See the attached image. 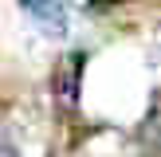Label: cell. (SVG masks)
Instances as JSON below:
<instances>
[{
	"mask_svg": "<svg viewBox=\"0 0 161 157\" xmlns=\"http://www.w3.org/2000/svg\"><path fill=\"white\" fill-rule=\"evenodd\" d=\"M138 141H142V149H149L153 157H161V106H153L146 114V122L138 126Z\"/></svg>",
	"mask_w": 161,
	"mask_h": 157,
	"instance_id": "cell-3",
	"label": "cell"
},
{
	"mask_svg": "<svg viewBox=\"0 0 161 157\" xmlns=\"http://www.w3.org/2000/svg\"><path fill=\"white\" fill-rule=\"evenodd\" d=\"M106 4H130V0H91V8H106Z\"/></svg>",
	"mask_w": 161,
	"mask_h": 157,
	"instance_id": "cell-4",
	"label": "cell"
},
{
	"mask_svg": "<svg viewBox=\"0 0 161 157\" xmlns=\"http://www.w3.org/2000/svg\"><path fill=\"white\" fill-rule=\"evenodd\" d=\"M20 8L47 39L67 35V0H20Z\"/></svg>",
	"mask_w": 161,
	"mask_h": 157,
	"instance_id": "cell-2",
	"label": "cell"
},
{
	"mask_svg": "<svg viewBox=\"0 0 161 157\" xmlns=\"http://www.w3.org/2000/svg\"><path fill=\"white\" fill-rule=\"evenodd\" d=\"M83 63H86L83 51H71L67 59L55 67V75H51V98L59 102L63 114H71V110L79 106V78H83Z\"/></svg>",
	"mask_w": 161,
	"mask_h": 157,
	"instance_id": "cell-1",
	"label": "cell"
},
{
	"mask_svg": "<svg viewBox=\"0 0 161 157\" xmlns=\"http://www.w3.org/2000/svg\"><path fill=\"white\" fill-rule=\"evenodd\" d=\"M153 59L161 63V31H157V39H153Z\"/></svg>",
	"mask_w": 161,
	"mask_h": 157,
	"instance_id": "cell-5",
	"label": "cell"
}]
</instances>
